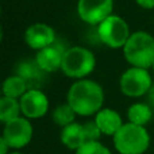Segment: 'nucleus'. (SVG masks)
Returning <instances> with one entry per match:
<instances>
[{"instance_id": "obj_16", "label": "nucleus", "mask_w": 154, "mask_h": 154, "mask_svg": "<svg viewBox=\"0 0 154 154\" xmlns=\"http://www.w3.org/2000/svg\"><path fill=\"white\" fill-rule=\"evenodd\" d=\"M20 111V103L16 99H11L7 96L2 97V100H0V120L3 123H8L19 118Z\"/></svg>"}, {"instance_id": "obj_5", "label": "nucleus", "mask_w": 154, "mask_h": 154, "mask_svg": "<svg viewBox=\"0 0 154 154\" xmlns=\"http://www.w3.org/2000/svg\"><path fill=\"white\" fill-rule=\"evenodd\" d=\"M97 35L101 42L108 45L109 48H120L126 45L131 34L127 23L120 16L109 15L99 24Z\"/></svg>"}, {"instance_id": "obj_14", "label": "nucleus", "mask_w": 154, "mask_h": 154, "mask_svg": "<svg viewBox=\"0 0 154 154\" xmlns=\"http://www.w3.org/2000/svg\"><path fill=\"white\" fill-rule=\"evenodd\" d=\"M27 91H29L27 89V82L18 75L7 77L4 80V82H3V93L7 97L11 99L22 97Z\"/></svg>"}, {"instance_id": "obj_19", "label": "nucleus", "mask_w": 154, "mask_h": 154, "mask_svg": "<svg viewBox=\"0 0 154 154\" xmlns=\"http://www.w3.org/2000/svg\"><path fill=\"white\" fill-rule=\"evenodd\" d=\"M76 154H111V152L100 142H87L77 150Z\"/></svg>"}, {"instance_id": "obj_24", "label": "nucleus", "mask_w": 154, "mask_h": 154, "mask_svg": "<svg viewBox=\"0 0 154 154\" xmlns=\"http://www.w3.org/2000/svg\"><path fill=\"white\" fill-rule=\"evenodd\" d=\"M153 69H154V65H153Z\"/></svg>"}, {"instance_id": "obj_6", "label": "nucleus", "mask_w": 154, "mask_h": 154, "mask_svg": "<svg viewBox=\"0 0 154 154\" xmlns=\"http://www.w3.org/2000/svg\"><path fill=\"white\" fill-rule=\"evenodd\" d=\"M120 91L126 96L130 97H139L149 92L152 88V77L147 69L142 68H130L120 76Z\"/></svg>"}, {"instance_id": "obj_10", "label": "nucleus", "mask_w": 154, "mask_h": 154, "mask_svg": "<svg viewBox=\"0 0 154 154\" xmlns=\"http://www.w3.org/2000/svg\"><path fill=\"white\" fill-rule=\"evenodd\" d=\"M54 38H56L54 30L45 23L31 24L24 34L27 45L31 49H37V50H42L48 46H51L54 43Z\"/></svg>"}, {"instance_id": "obj_1", "label": "nucleus", "mask_w": 154, "mask_h": 154, "mask_svg": "<svg viewBox=\"0 0 154 154\" xmlns=\"http://www.w3.org/2000/svg\"><path fill=\"white\" fill-rule=\"evenodd\" d=\"M103 100V88L92 80H79L68 91V104L76 114L84 116L100 111Z\"/></svg>"}, {"instance_id": "obj_23", "label": "nucleus", "mask_w": 154, "mask_h": 154, "mask_svg": "<svg viewBox=\"0 0 154 154\" xmlns=\"http://www.w3.org/2000/svg\"><path fill=\"white\" fill-rule=\"evenodd\" d=\"M11 154H22V153H11Z\"/></svg>"}, {"instance_id": "obj_9", "label": "nucleus", "mask_w": 154, "mask_h": 154, "mask_svg": "<svg viewBox=\"0 0 154 154\" xmlns=\"http://www.w3.org/2000/svg\"><path fill=\"white\" fill-rule=\"evenodd\" d=\"M19 103H20V109L23 115L31 119L43 116L49 108V100L46 95L37 88H31L27 91L20 97Z\"/></svg>"}, {"instance_id": "obj_2", "label": "nucleus", "mask_w": 154, "mask_h": 154, "mask_svg": "<svg viewBox=\"0 0 154 154\" xmlns=\"http://www.w3.org/2000/svg\"><path fill=\"white\" fill-rule=\"evenodd\" d=\"M123 53L133 66L147 69L154 65V38L145 31L133 32L123 46Z\"/></svg>"}, {"instance_id": "obj_22", "label": "nucleus", "mask_w": 154, "mask_h": 154, "mask_svg": "<svg viewBox=\"0 0 154 154\" xmlns=\"http://www.w3.org/2000/svg\"><path fill=\"white\" fill-rule=\"evenodd\" d=\"M8 147H10V145H8L7 141L2 137V138H0V154H7Z\"/></svg>"}, {"instance_id": "obj_17", "label": "nucleus", "mask_w": 154, "mask_h": 154, "mask_svg": "<svg viewBox=\"0 0 154 154\" xmlns=\"http://www.w3.org/2000/svg\"><path fill=\"white\" fill-rule=\"evenodd\" d=\"M75 115L76 112L73 111V108L69 106V104H60V106L56 107V109L53 111V120L57 123V125L62 126V127H66V126L75 123Z\"/></svg>"}, {"instance_id": "obj_7", "label": "nucleus", "mask_w": 154, "mask_h": 154, "mask_svg": "<svg viewBox=\"0 0 154 154\" xmlns=\"http://www.w3.org/2000/svg\"><path fill=\"white\" fill-rule=\"evenodd\" d=\"M114 0H79L77 12L84 22L89 24H100L111 15Z\"/></svg>"}, {"instance_id": "obj_13", "label": "nucleus", "mask_w": 154, "mask_h": 154, "mask_svg": "<svg viewBox=\"0 0 154 154\" xmlns=\"http://www.w3.org/2000/svg\"><path fill=\"white\" fill-rule=\"evenodd\" d=\"M61 142L66 147L73 150H79L84 143H87L84 134V127L80 123H72L62 128L61 131Z\"/></svg>"}, {"instance_id": "obj_12", "label": "nucleus", "mask_w": 154, "mask_h": 154, "mask_svg": "<svg viewBox=\"0 0 154 154\" xmlns=\"http://www.w3.org/2000/svg\"><path fill=\"white\" fill-rule=\"evenodd\" d=\"M95 122L100 128L101 134H106V135H115L123 126L122 118L119 116V114L109 108L100 109L96 114Z\"/></svg>"}, {"instance_id": "obj_21", "label": "nucleus", "mask_w": 154, "mask_h": 154, "mask_svg": "<svg viewBox=\"0 0 154 154\" xmlns=\"http://www.w3.org/2000/svg\"><path fill=\"white\" fill-rule=\"evenodd\" d=\"M135 2L143 8H153L154 7V0H135Z\"/></svg>"}, {"instance_id": "obj_4", "label": "nucleus", "mask_w": 154, "mask_h": 154, "mask_svg": "<svg viewBox=\"0 0 154 154\" xmlns=\"http://www.w3.org/2000/svg\"><path fill=\"white\" fill-rule=\"evenodd\" d=\"M95 64L96 61L92 51L81 46H75L65 50L61 69L68 77L82 79L92 72Z\"/></svg>"}, {"instance_id": "obj_8", "label": "nucleus", "mask_w": 154, "mask_h": 154, "mask_svg": "<svg viewBox=\"0 0 154 154\" xmlns=\"http://www.w3.org/2000/svg\"><path fill=\"white\" fill-rule=\"evenodd\" d=\"M3 138L7 141L10 147L20 149L26 146L32 138V126L24 118H16L11 122L5 123Z\"/></svg>"}, {"instance_id": "obj_3", "label": "nucleus", "mask_w": 154, "mask_h": 154, "mask_svg": "<svg viewBox=\"0 0 154 154\" xmlns=\"http://www.w3.org/2000/svg\"><path fill=\"white\" fill-rule=\"evenodd\" d=\"M150 143V137L143 126L126 123L114 135L115 149L120 154H143Z\"/></svg>"}, {"instance_id": "obj_15", "label": "nucleus", "mask_w": 154, "mask_h": 154, "mask_svg": "<svg viewBox=\"0 0 154 154\" xmlns=\"http://www.w3.org/2000/svg\"><path fill=\"white\" fill-rule=\"evenodd\" d=\"M152 108L147 104L143 103H135L128 108L127 116L130 123H134L137 126H145L150 119H152Z\"/></svg>"}, {"instance_id": "obj_18", "label": "nucleus", "mask_w": 154, "mask_h": 154, "mask_svg": "<svg viewBox=\"0 0 154 154\" xmlns=\"http://www.w3.org/2000/svg\"><path fill=\"white\" fill-rule=\"evenodd\" d=\"M41 68L38 66V64L35 62V65H31L30 62H24V64L19 65L18 69V76H20L22 79L24 80L26 82L29 81H38L41 77ZM43 72V70H42Z\"/></svg>"}, {"instance_id": "obj_11", "label": "nucleus", "mask_w": 154, "mask_h": 154, "mask_svg": "<svg viewBox=\"0 0 154 154\" xmlns=\"http://www.w3.org/2000/svg\"><path fill=\"white\" fill-rule=\"evenodd\" d=\"M65 50L60 49L58 46L51 45L48 48L42 49L37 53L35 62L43 72H54L60 69L62 65V58H64Z\"/></svg>"}, {"instance_id": "obj_20", "label": "nucleus", "mask_w": 154, "mask_h": 154, "mask_svg": "<svg viewBox=\"0 0 154 154\" xmlns=\"http://www.w3.org/2000/svg\"><path fill=\"white\" fill-rule=\"evenodd\" d=\"M84 127V134H85V139L87 142H99V138L101 135V131L100 128L97 127L96 122H87L82 125Z\"/></svg>"}]
</instances>
